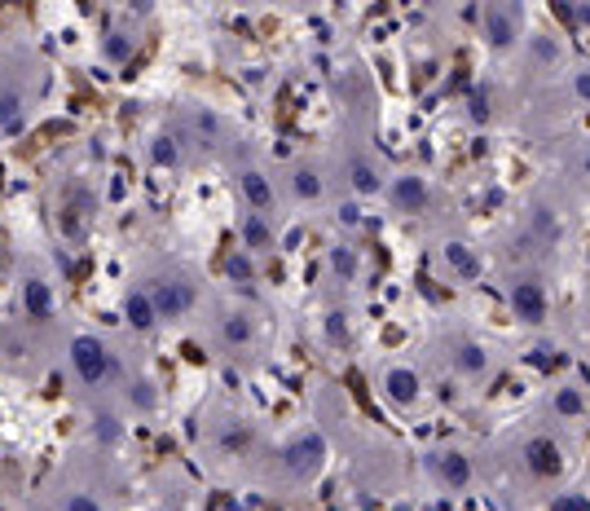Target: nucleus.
I'll list each match as a JSON object with an SVG mask.
<instances>
[{"instance_id":"f257e3e1","label":"nucleus","mask_w":590,"mask_h":511,"mask_svg":"<svg viewBox=\"0 0 590 511\" xmlns=\"http://www.w3.org/2000/svg\"><path fill=\"white\" fill-rule=\"evenodd\" d=\"M70 366H75V374H79L84 383H101V379H110V370H114V361H110V352H106V344H101L97 335H79V339L70 344Z\"/></svg>"},{"instance_id":"f03ea898","label":"nucleus","mask_w":590,"mask_h":511,"mask_svg":"<svg viewBox=\"0 0 590 511\" xmlns=\"http://www.w3.org/2000/svg\"><path fill=\"white\" fill-rule=\"evenodd\" d=\"M511 308H515V317H520L524 326H542V322H546V286L533 282V278L515 282V286H511Z\"/></svg>"},{"instance_id":"7ed1b4c3","label":"nucleus","mask_w":590,"mask_h":511,"mask_svg":"<svg viewBox=\"0 0 590 511\" xmlns=\"http://www.w3.org/2000/svg\"><path fill=\"white\" fill-rule=\"evenodd\" d=\"M524 463H528L533 476H559L564 471V454L550 436H528L524 441Z\"/></svg>"},{"instance_id":"20e7f679","label":"nucleus","mask_w":590,"mask_h":511,"mask_svg":"<svg viewBox=\"0 0 590 511\" xmlns=\"http://www.w3.org/2000/svg\"><path fill=\"white\" fill-rule=\"evenodd\" d=\"M150 300H154V313H159V317H181V313H189L194 291H189L185 282H159Z\"/></svg>"},{"instance_id":"39448f33","label":"nucleus","mask_w":590,"mask_h":511,"mask_svg":"<svg viewBox=\"0 0 590 511\" xmlns=\"http://www.w3.org/2000/svg\"><path fill=\"white\" fill-rule=\"evenodd\" d=\"M321 454H326V445H321L317 432H304V436H295V441L286 445V463L299 467V471H313V467L321 463Z\"/></svg>"},{"instance_id":"423d86ee","label":"nucleus","mask_w":590,"mask_h":511,"mask_svg":"<svg viewBox=\"0 0 590 511\" xmlns=\"http://www.w3.org/2000/svg\"><path fill=\"white\" fill-rule=\"evenodd\" d=\"M383 388H387V396H392L396 405H414V401H418V374H414L409 366H392L387 379H383Z\"/></svg>"},{"instance_id":"0eeeda50","label":"nucleus","mask_w":590,"mask_h":511,"mask_svg":"<svg viewBox=\"0 0 590 511\" xmlns=\"http://www.w3.org/2000/svg\"><path fill=\"white\" fill-rule=\"evenodd\" d=\"M436 471H440V480H445L449 489L471 485V458H467V454H458V449H445V454L436 458Z\"/></svg>"},{"instance_id":"6e6552de","label":"nucleus","mask_w":590,"mask_h":511,"mask_svg":"<svg viewBox=\"0 0 590 511\" xmlns=\"http://www.w3.org/2000/svg\"><path fill=\"white\" fill-rule=\"evenodd\" d=\"M392 203H396L401 211H423V207H427V185H423L418 176H401V181L392 185Z\"/></svg>"},{"instance_id":"1a4fd4ad","label":"nucleus","mask_w":590,"mask_h":511,"mask_svg":"<svg viewBox=\"0 0 590 511\" xmlns=\"http://www.w3.org/2000/svg\"><path fill=\"white\" fill-rule=\"evenodd\" d=\"M123 317H128L132 330H150L159 313H154V300H150L145 291H128V300H123Z\"/></svg>"},{"instance_id":"9d476101","label":"nucleus","mask_w":590,"mask_h":511,"mask_svg":"<svg viewBox=\"0 0 590 511\" xmlns=\"http://www.w3.org/2000/svg\"><path fill=\"white\" fill-rule=\"evenodd\" d=\"M22 300H26V313H31L35 322H44V317L53 313V291H48L40 278H31V282L22 286Z\"/></svg>"},{"instance_id":"9b49d317","label":"nucleus","mask_w":590,"mask_h":511,"mask_svg":"<svg viewBox=\"0 0 590 511\" xmlns=\"http://www.w3.org/2000/svg\"><path fill=\"white\" fill-rule=\"evenodd\" d=\"M484 31H489L493 44H511V40H515V22H511L506 9H489V13H484Z\"/></svg>"},{"instance_id":"f8f14e48","label":"nucleus","mask_w":590,"mask_h":511,"mask_svg":"<svg viewBox=\"0 0 590 511\" xmlns=\"http://www.w3.org/2000/svg\"><path fill=\"white\" fill-rule=\"evenodd\" d=\"M242 194H247V203H251L255 211H264V207L273 203V185H269L260 172H247V176H242Z\"/></svg>"},{"instance_id":"ddd939ff","label":"nucleus","mask_w":590,"mask_h":511,"mask_svg":"<svg viewBox=\"0 0 590 511\" xmlns=\"http://www.w3.org/2000/svg\"><path fill=\"white\" fill-rule=\"evenodd\" d=\"M348 176H352V189H357V194H379V167H374V163L357 159V163L348 167Z\"/></svg>"},{"instance_id":"4468645a","label":"nucleus","mask_w":590,"mask_h":511,"mask_svg":"<svg viewBox=\"0 0 590 511\" xmlns=\"http://www.w3.org/2000/svg\"><path fill=\"white\" fill-rule=\"evenodd\" d=\"M445 260H449L454 273H462V278H476V273H480V260H476L462 242H449V247H445Z\"/></svg>"},{"instance_id":"2eb2a0df","label":"nucleus","mask_w":590,"mask_h":511,"mask_svg":"<svg viewBox=\"0 0 590 511\" xmlns=\"http://www.w3.org/2000/svg\"><path fill=\"white\" fill-rule=\"evenodd\" d=\"M242 242H247L251 251H260V247H269V242H273V233H269L264 216H247V220H242Z\"/></svg>"},{"instance_id":"dca6fc26","label":"nucleus","mask_w":590,"mask_h":511,"mask_svg":"<svg viewBox=\"0 0 590 511\" xmlns=\"http://www.w3.org/2000/svg\"><path fill=\"white\" fill-rule=\"evenodd\" d=\"M555 414H564V418L586 414V396H581L577 388H559V392H555Z\"/></svg>"},{"instance_id":"f3484780","label":"nucleus","mask_w":590,"mask_h":511,"mask_svg":"<svg viewBox=\"0 0 590 511\" xmlns=\"http://www.w3.org/2000/svg\"><path fill=\"white\" fill-rule=\"evenodd\" d=\"M291 189H295L299 198H317V194H321V176H317L313 167H295V176H291Z\"/></svg>"},{"instance_id":"a211bd4d","label":"nucleus","mask_w":590,"mask_h":511,"mask_svg":"<svg viewBox=\"0 0 590 511\" xmlns=\"http://www.w3.org/2000/svg\"><path fill=\"white\" fill-rule=\"evenodd\" d=\"M150 159H154L159 167H176L181 150H176V141H172V137H154V145H150Z\"/></svg>"},{"instance_id":"6ab92c4d","label":"nucleus","mask_w":590,"mask_h":511,"mask_svg":"<svg viewBox=\"0 0 590 511\" xmlns=\"http://www.w3.org/2000/svg\"><path fill=\"white\" fill-rule=\"evenodd\" d=\"M489 361H484V348L480 344H462L458 348V370H467V374H480Z\"/></svg>"},{"instance_id":"aec40b11","label":"nucleus","mask_w":590,"mask_h":511,"mask_svg":"<svg viewBox=\"0 0 590 511\" xmlns=\"http://www.w3.org/2000/svg\"><path fill=\"white\" fill-rule=\"evenodd\" d=\"M255 269H251V256L247 251H233V256H225V278H233V282H247Z\"/></svg>"},{"instance_id":"412c9836","label":"nucleus","mask_w":590,"mask_h":511,"mask_svg":"<svg viewBox=\"0 0 590 511\" xmlns=\"http://www.w3.org/2000/svg\"><path fill=\"white\" fill-rule=\"evenodd\" d=\"M220 335H225V344H247L251 339V322L247 317H225Z\"/></svg>"},{"instance_id":"4be33fe9","label":"nucleus","mask_w":590,"mask_h":511,"mask_svg":"<svg viewBox=\"0 0 590 511\" xmlns=\"http://www.w3.org/2000/svg\"><path fill=\"white\" fill-rule=\"evenodd\" d=\"M330 269H335L339 278H352V273H357V256H352V247H335V251H330Z\"/></svg>"},{"instance_id":"5701e85b","label":"nucleus","mask_w":590,"mask_h":511,"mask_svg":"<svg viewBox=\"0 0 590 511\" xmlns=\"http://www.w3.org/2000/svg\"><path fill=\"white\" fill-rule=\"evenodd\" d=\"M18 110H22V101L13 93H0V128H18Z\"/></svg>"},{"instance_id":"b1692460","label":"nucleus","mask_w":590,"mask_h":511,"mask_svg":"<svg viewBox=\"0 0 590 511\" xmlns=\"http://www.w3.org/2000/svg\"><path fill=\"white\" fill-rule=\"evenodd\" d=\"M467 110H471V119H476V123H484V119H489V93H484V88H471Z\"/></svg>"},{"instance_id":"393cba45","label":"nucleus","mask_w":590,"mask_h":511,"mask_svg":"<svg viewBox=\"0 0 590 511\" xmlns=\"http://www.w3.org/2000/svg\"><path fill=\"white\" fill-rule=\"evenodd\" d=\"M550 511H590V498L586 493H559L550 502Z\"/></svg>"},{"instance_id":"a878e982","label":"nucleus","mask_w":590,"mask_h":511,"mask_svg":"<svg viewBox=\"0 0 590 511\" xmlns=\"http://www.w3.org/2000/svg\"><path fill=\"white\" fill-rule=\"evenodd\" d=\"M533 57H537V62H555V57H559V44H555L550 35H537V44H533Z\"/></svg>"},{"instance_id":"bb28decb","label":"nucleus","mask_w":590,"mask_h":511,"mask_svg":"<svg viewBox=\"0 0 590 511\" xmlns=\"http://www.w3.org/2000/svg\"><path fill=\"white\" fill-rule=\"evenodd\" d=\"M326 335H330L335 344H348V326H343V313H330V317H326Z\"/></svg>"},{"instance_id":"cd10ccee","label":"nucleus","mask_w":590,"mask_h":511,"mask_svg":"<svg viewBox=\"0 0 590 511\" xmlns=\"http://www.w3.org/2000/svg\"><path fill=\"white\" fill-rule=\"evenodd\" d=\"M66 511H101V502L92 493H70L66 498Z\"/></svg>"},{"instance_id":"c85d7f7f","label":"nucleus","mask_w":590,"mask_h":511,"mask_svg":"<svg viewBox=\"0 0 590 511\" xmlns=\"http://www.w3.org/2000/svg\"><path fill=\"white\" fill-rule=\"evenodd\" d=\"M572 93L590 106V70H577V75H572Z\"/></svg>"},{"instance_id":"c756f323","label":"nucleus","mask_w":590,"mask_h":511,"mask_svg":"<svg viewBox=\"0 0 590 511\" xmlns=\"http://www.w3.org/2000/svg\"><path fill=\"white\" fill-rule=\"evenodd\" d=\"M581 167H586V176H590V150H586V159H581Z\"/></svg>"}]
</instances>
